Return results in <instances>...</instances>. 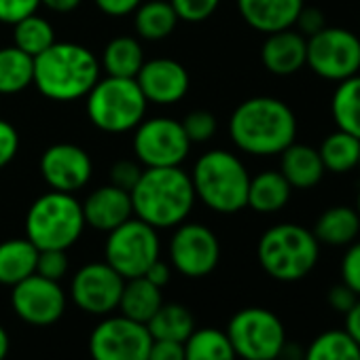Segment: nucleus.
I'll return each mask as SVG.
<instances>
[{
	"label": "nucleus",
	"mask_w": 360,
	"mask_h": 360,
	"mask_svg": "<svg viewBox=\"0 0 360 360\" xmlns=\"http://www.w3.org/2000/svg\"><path fill=\"white\" fill-rule=\"evenodd\" d=\"M146 360H185V345L180 341L153 339Z\"/></svg>",
	"instance_id": "43"
},
{
	"label": "nucleus",
	"mask_w": 360,
	"mask_h": 360,
	"mask_svg": "<svg viewBox=\"0 0 360 360\" xmlns=\"http://www.w3.org/2000/svg\"><path fill=\"white\" fill-rule=\"evenodd\" d=\"M142 165L136 163V161H129V159H121L117 161L112 167H110V185L123 189V191H131L138 183V178L142 174Z\"/></svg>",
	"instance_id": "40"
},
{
	"label": "nucleus",
	"mask_w": 360,
	"mask_h": 360,
	"mask_svg": "<svg viewBox=\"0 0 360 360\" xmlns=\"http://www.w3.org/2000/svg\"><path fill=\"white\" fill-rule=\"evenodd\" d=\"M356 301H358V295H356L352 288H347L343 282L330 286L328 292H326V303H328L335 311H339V314H345Z\"/></svg>",
	"instance_id": "44"
},
{
	"label": "nucleus",
	"mask_w": 360,
	"mask_h": 360,
	"mask_svg": "<svg viewBox=\"0 0 360 360\" xmlns=\"http://www.w3.org/2000/svg\"><path fill=\"white\" fill-rule=\"evenodd\" d=\"M39 248L28 238H11L0 242V284L15 286L37 274Z\"/></svg>",
	"instance_id": "24"
},
{
	"label": "nucleus",
	"mask_w": 360,
	"mask_h": 360,
	"mask_svg": "<svg viewBox=\"0 0 360 360\" xmlns=\"http://www.w3.org/2000/svg\"><path fill=\"white\" fill-rule=\"evenodd\" d=\"M236 356L242 360H276L286 343V326L267 307L236 311L225 328Z\"/></svg>",
	"instance_id": "8"
},
{
	"label": "nucleus",
	"mask_w": 360,
	"mask_h": 360,
	"mask_svg": "<svg viewBox=\"0 0 360 360\" xmlns=\"http://www.w3.org/2000/svg\"><path fill=\"white\" fill-rule=\"evenodd\" d=\"M233 144L248 155H280L297 138V117L292 108L271 96H255L238 104L229 119Z\"/></svg>",
	"instance_id": "2"
},
{
	"label": "nucleus",
	"mask_w": 360,
	"mask_h": 360,
	"mask_svg": "<svg viewBox=\"0 0 360 360\" xmlns=\"http://www.w3.org/2000/svg\"><path fill=\"white\" fill-rule=\"evenodd\" d=\"M9 349H11L9 333H7V328L3 324H0V360H5L9 356Z\"/></svg>",
	"instance_id": "50"
},
{
	"label": "nucleus",
	"mask_w": 360,
	"mask_h": 360,
	"mask_svg": "<svg viewBox=\"0 0 360 360\" xmlns=\"http://www.w3.org/2000/svg\"><path fill=\"white\" fill-rule=\"evenodd\" d=\"M180 22L187 24H202L214 15L221 0H169Z\"/></svg>",
	"instance_id": "36"
},
{
	"label": "nucleus",
	"mask_w": 360,
	"mask_h": 360,
	"mask_svg": "<svg viewBox=\"0 0 360 360\" xmlns=\"http://www.w3.org/2000/svg\"><path fill=\"white\" fill-rule=\"evenodd\" d=\"M169 240L172 267L185 278H206L221 261L217 233L202 223H180Z\"/></svg>",
	"instance_id": "13"
},
{
	"label": "nucleus",
	"mask_w": 360,
	"mask_h": 360,
	"mask_svg": "<svg viewBox=\"0 0 360 360\" xmlns=\"http://www.w3.org/2000/svg\"><path fill=\"white\" fill-rule=\"evenodd\" d=\"M356 212L360 214V191H358V198H356Z\"/></svg>",
	"instance_id": "51"
},
{
	"label": "nucleus",
	"mask_w": 360,
	"mask_h": 360,
	"mask_svg": "<svg viewBox=\"0 0 360 360\" xmlns=\"http://www.w3.org/2000/svg\"><path fill=\"white\" fill-rule=\"evenodd\" d=\"M125 280L106 263L96 261L83 265L70 282L72 303L91 314V316H108L119 307L121 290Z\"/></svg>",
	"instance_id": "15"
},
{
	"label": "nucleus",
	"mask_w": 360,
	"mask_h": 360,
	"mask_svg": "<svg viewBox=\"0 0 360 360\" xmlns=\"http://www.w3.org/2000/svg\"><path fill=\"white\" fill-rule=\"evenodd\" d=\"M257 259L263 271L278 282H297L314 271L320 259V242L295 223H280L269 227L259 244Z\"/></svg>",
	"instance_id": "5"
},
{
	"label": "nucleus",
	"mask_w": 360,
	"mask_h": 360,
	"mask_svg": "<svg viewBox=\"0 0 360 360\" xmlns=\"http://www.w3.org/2000/svg\"><path fill=\"white\" fill-rule=\"evenodd\" d=\"M295 26H297V32H301L305 39H309V37L318 34L322 28H326V20H324V13L320 9L303 7L297 22H295Z\"/></svg>",
	"instance_id": "42"
},
{
	"label": "nucleus",
	"mask_w": 360,
	"mask_h": 360,
	"mask_svg": "<svg viewBox=\"0 0 360 360\" xmlns=\"http://www.w3.org/2000/svg\"><path fill=\"white\" fill-rule=\"evenodd\" d=\"M191 150L180 121L172 117L142 119L134 129V155L144 167H176L183 165Z\"/></svg>",
	"instance_id": "11"
},
{
	"label": "nucleus",
	"mask_w": 360,
	"mask_h": 360,
	"mask_svg": "<svg viewBox=\"0 0 360 360\" xmlns=\"http://www.w3.org/2000/svg\"><path fill=\"white\" fill-rule=\"evenodd\" d=\"M100 79V60L79 43H53L34 58L37 89L53 102L85 98Z\"/></svg>",
	"instance_id": "3"
},
{
	"label": "nucleus",
	"mask_w": 360,
	"mask_h": 360,
	"mask_svg": "<svg viewBox=\"0 0 360 360\" xmlns=\"http://www.w3.org/2000/svg\"><path fill=\"white\" fill-rule=\"evenodd\" d=\"M94 3L104 15L125 18V15H131L140 7L142 0H94Z\"/></svg>",
	"instance_id": "45"
},
{
	"label": "nucleus",
	"mask_w": 360,
	"mask_h": 360,
	"mask_svg": "<svg viewBox=\"0 0 360 360\" xmlns=\"http://www.w3.org/2000/svg\"><path fill=\"white\" fill-rule=\"evenodd\" d=\"M183 125L187 138L191 140V144H204L208 140L214 138L217 129H219V123H217V117L210 112V110H191L185 115V119L180 121Z\"/></svg>",
	"instance_id": "35"
},
{
	"label": "nucleus",
	"mask_w": 360,
	"mask_h": 360,
	"mask_svg": "<svg viewBox=\"0 0 360 360\" xmlns=\"http://www.w3.org/2000/svg\"><path fill=\"white\" fill-rule=\"evenodd\" d=\"M37 274L60 282L68 274V255L66 250H39L37 259Z\"/></svg>",
	"instance_id": "37"
},
{
	"label": "nucleus",
	"mask_w": 360,
	"mask_h": 360,
	"mask_svg": "<svg viewBox=\"0 0 360 360\" xmlns=\"http://www.w3.org/2000/svg\"><path fill=\"white\" fill-rule=\"evenodd\" d=\"M303 7L305 0H238L242 20L263 34L295 28Z\"/></svg>",
	"instance_id": "20"
},
{
	"label": "nucleus",
	"mask_w": 360,
	"mask_h": 360,
	"mask_svg": "<svg viewBox=\"0 0 360 360\" xmlns=\"http://www.w3.org/2000/svg\"><path fill=\"white\" fill-rule=\"evenodd\" d=\"M89 121L106 134H125L138 127L146 115V98L136 79L104 77L85 96Z\"/></svg>",
	"instance_id": "7"
},
{
	"label": "nucleus",
	"mask_w": 360,
	"mask_h": 360,
	"mask_svg": "<svg viewBox=\"0 0 360 360\" xmlns=\"http://www.w3.org/2000/svg\"><path fill=\"white\" fill-rule=\"evenodd\" d=\"M134 217L159 229L185 223L198 202L191 176L180 167H144L129 191Z\"/></svg>",
	"instance_id": "1"
},
{
	"label": "nucleus",
	"mask_w": 360,
	"mask_h": 360,
	"mask_svg": "<svg viewBox=\"0 0 360 360\" xmlns=\"http://www.w3.org/2000/svg\"><path fill=\"white\" fill-rule=\"evenodd\" d=\"M41 0H0V24L15 26L28 15H34Z\"/></svg>",
	"instance_id": "39"
},
{
	"label": "nucleus",
	"mask_w": 360,
	"mask_h": 360,
	"mask_svg": "<svg viewBox=\"0 0 360 360\" xmlns=\"http://www.w3.org/2000/svg\"><path fill=\"white\" fill-rule=\"evenodd\" d=\"M185 345V360H238L225 330L214 326L195 328Z\"/></svg>",
	"instance_id": "32"
},
{
	"label": "nucleus",
	"mask_w": 360,
	"mask_h": 360,
	"mask_svg": "<svg viewBox=\"0 0 360 360\" xmlns=\"http://www.w3.org/2000/svg\"><path fill=\"white\" fill-rule=\"evenodd\" d=\"M136 83L144 94L146 102L155 104H176L189 91V72L187 68L169 58H155L142 64L136 75Z\"/></svg>",
	"instance_id": "17"
},
{
	"label": "nucleus",
	"mask_w": 360,
	"mask_h": 360,
	"mask_svg": "<svg viewBox=\"0 0 360 360\" xmlns=\"http://www.w3.org/2000/svg\"><path fill=\"white\" fill-rule=\"evenodd\" d=\"M81 3H83V0H41L43 7H47L49 11H56V13H70Z\"/></svg>",
	"instance_id": "48"
},
{
	"label": "nucleus",
	"mask_w": 360,
	"mask_h": 360,
	"mask_svg": "<svg viewBox=\"0 0 360 360\" xmlns=\"http://www.w3.org/2000/svg\"><path fill=\"white\" fill-rule=\"evenodd\" d=\"M146 328L153 339L180 341L185 343L195 330V318L189 307L180 303H161L155 316L146 322Z\"/></svg>",
	"instance_id": "27"
},
{
	"label": "nucleus",
	"mask_w": 360,
	"mask_h": 360,
	"mask_svg": "<svg viewBox=\"0 0 360 360\" xmlns=\"http://www.w3.org/2000/svg\"><path fill=\"white\" fill-rule=\"evenodd\" d=\"M318 153H320V159H322L326 172L345 174V172L358 167L360 138H356L343 129H335L322 140Z\"/></svg>",
	"instance_id": "31"
},
{
	"label": "nucleus",
	"mask_w": 360,
	"mask_h": 360,
	"mask_svg": "<svg viewBox=\"0 0 360 360\" xmlns=\"http://www.w3.org/2000/svg\"><path fill=\"white\" fill-rule=\"evenodd\" d=\"M311 233L324 246H347L360 233V214L349 206H330L318 217Z\"/></svg>",
	"instance_id": "23"
},
{
	"label": "nucleus",
	"mask_w": 360,
	"mask_h": 360,
	"mask_svg": "<svg viewBox=\"0 0 360 360\" xmlns=\"http://www.w3.org/2000/svg\"><path fill=\"white\" fill-rule=\"evenodd\" d=\"M261 62L276 77L297 75L307 64V39L295 28L271 32L261 47Z\"/></svg>",
	"instance_id": "19"
},
{
	"label": "nucleus",
	"mask_w": 360,
	"mask_h": 360,
	"mask_svg": "<svg viewBox=\"0 0 360 360\" xmlns=\"http://www.w3.org/2000/svg\"><path fill=\"white\" fill-rule=\"evenodd\" d=\"M330 115L337 129L360 138V72L337 83L330 98Z\"/></svg>",
	"instance_id": "28"
},
{
	"label": "nucleus",
	"mask_w": 360,
	"mask_h": 360,
	"mask_svg": "<svg viewBox=\"0 0 360 360\" xmlns=\"http://www.w3.org/2000/svg\"><path fill=\"white\" fill-rule=\"evenodd\" d=\"M303 360H360V345L343 328H328L311 339Z\"/></svg>",
	"instance_id": "33"
},
{
	"label": "nucleus",
	"mask_w": 360,
	"mask_h": 360,
	"mask_svg": "<svg viewBox=\"0 0 360 360\" xmlns=\"http://www.w3.org/2000/svg\"><path fill=\"white\" fill-rule=\"evenodd\" d=\"M161 242L157 229L131 217L112 231L104 244V261L123 278H140L159 259Z\"/></svg>",
	"instance_id": "9"
},
{
	"label": "nucleus",
	"mask_w": 360,
	"mask_h": 360,
	"mask_svg": "<svg viewBox=\"0 0 360 360\" xmlns=\"http://www.w3.org/2000/svg\"><path fill=\"white\" fill-rule=\"evenodd\" d=\"M66 292L56 280L39 274L11 286V307L20 320L32 326H51L66 311Z\"/></svg>",
	"instance_id": "14"
},
{
	"label": "nucleus",
	"mask_w": 360,
	"mask_h": 360,
	"mask_svg": "<svg viewBox=\"0 0 360 360\" xmlns=\"http://www.w3.org/2000/svg\"><path fill=\"white\" fill-rule=\"evenodd\" d=\"M290 193L292 187L280 169H265L257 176H250L246 208H252L259 214H274L286 208Z\"/></svg>",
	"instance_id": "22"
},
{
	"label": "nucleus",
	"mask_w": 360,
	"mask_h": 360,
	"mask_svg": "<svg viewBox=\"0 0 360 360\" xmlns=\"http://www.w3.org/2000/svg\"><path fill=\"white\" fill-rule=\"evenodd\" d=\"M56 43V30L49 20L41 15H28L13 26V45L24 53L37 58Z\"/></svg>",
	"instance_id": "34"
},
{
	"label": "nucleus",
	"mask_w": 360,
	"mask_h": 360,
	"mask_svg": "<svg viewBox=\"0 0 360 360\" xmlns=\"http://www.w3.org/2000/svg\"><path fill=\"white\" fill-rule=\"evenodd\" d=\"M324 81H345L360 72V37L339 26H326L307 39V64Z\"/></svg>",
	"instance_id": "10"
},
{
	"label": "nucleus",
	"mask_w": 360,
	"mask_h": 360,
	"mask_svg": "<svg viewBox=\"0 0 360 360\" xmlns=\"http://www.w3.org/2000/svg\"><path fill=\"white\" fill-rule=\"evenodd\" d=\"M142 64H144V51L140 41L134 37H115L104 47L102 66L108 77L136 79Z\"/></svg>",
	"instance_id": "30"
},
{
	"label": "nucleus",
	"mask_w": 360,
	"mask_h": 360,
	"mask_svg": "<svg viewBox=\"0 0 360 360\" xmlns=\"http://www.w3.org/2000/svg\"><path fill=\"white\" fill-rule=\"evenodd\" d=\"M150 343L146 324L108 314L89 335V356L91 360H146Z\"/></svg>",
	"instance_id": "12"
},
{
	"label": "nucleus",
	"mask_w": 360,
	"mask_h": 360,
	"mask_svg": "<svg viewBox=\"0 0 360 360\" xmlns=\"http://www.w3.org/2000/svg\"><path fill=\"white\" fill-rule=\"evenodd\" d=\"M131 15L136 32L144 41L167 39L180 22L169 0H146V3H140Z\"/></svg>",
	"instance_id": "26"
},
{
	"label": "nucleus",
	"mask_w": 360,
	"mask_h": 360,
	"mask_svg": "<svg viewBox=\"0 0 360 360\" xmlns=\"http://www.w3.org/2000/svg\"><path fill=\"white\" fill-rule=\"evenodd\" d=\"M280 172L292 189H311L326 174L318 148L301 142H292L280 153Z\"/></svg>",
	"instance_id": "21"
},
{
	"label": "nucleus",
	"mask_w": 360,
	"mask_h": 360,
	"mask_svg": "<svg viewBox=\"0 0 360 360\" xmlns=\"http://www.w3.org/2000/svg\"><path fill=\"white\" fill-rule=\"evenodd\" d=\"M358 167H360V157H358Z\"/></svg>",
	"instance_id": "52"
},
{
	"label": "nucleus",
	"mask_w": 360,
	"mask_h": 360,
	"mask_svg": "<svg viewBox=\"0 0 360 360\" xmlns=\"http://www.w3.org/2000/svg\"><path fill=\"white\" fill-rule=\"evenodd\" d=\"M276 360H278V358H276Z\"/></svg>",
	"instance_id": "53"
},
{
	"label": "nucleus",
	"mask_w": 360,
	"mask_h": 360,
	"mask_svg": "<svg viewBox=\"0 0 360 360\" xmlns=\"http://www.w3.org/2000/svg\"><path fill=\"white\" fill-rule=\"evenodd\" d=\"M144 278H146V280H150L155 286L163 288V286L169 282V278H172V269H169V265H167V263H163L161 259H157V261L146 269Z\"/></svg>",
	"instance_id": "47"
},
{
	"label": "nucleus",
	"mask_w": 360,
	"mask_h": 360,
	"mask_svg": "<svg viewBox=\"0 0 360 360\" xmlns=\"http://www.w3.org/2000/svg\"><path fill=\"white\" fill-rule=\"evenodd\" d=\"M41 174L49 189L77 193L91 180L94 163L89 153L79 144L56 142L41 155Z\"/></svg>",
	"instance_id": "16"
},
{
	"label": "nucleus",
	"mask_w": 360,
	"mask_h": 360,
	"mask_svg": "<svg viewBox=\"0 0 360 360\" xmlns=\"http://www.w3.org/2000/svg\"><path fill=\"white\" fill-rule=\"evenodd\" d=\"M339 274H341V282L360 297V242L354 240L352 244H347V250L341 259Z\"/></svg>",
	"instance_id": "38"
},
{
	"label": "nucleus",
	"mask_w": 360,
	"mask_h": 360,
	"mask_svg": "<svg viewBox=\"0 0 360 360\" xmlns=\"http://www.w3.org/2000/svg\"><path fill=\"white\" fill-rule=\"evenodd\" d=\"M81 206H83L85 225L104 233L112 231L115 227H119L121 223L134 217L129 193L115 185H104L94 189Z\"/></svg>",
	"instance_id": "18"
},
{
	"label": "nucleus",
	"mask_w": 360,
	"mask_h": 360,
	"mask_svg": "<svg viewBox=\"0 0 360 360\" xmlns=\"http://www.w3.org/2000/svg\"><path fill=\"white\" fill-rule=\"evenodd\" d=\"M343 316H345L343 330L360 345V297H358V301H356Z\"/></svg>",
	"instance_id": "46"
},
{
	"label": "nucleus",
	"mask_w": 360,
	"mask_h": 360,
	"mask_svg": "<svg viewBox=\"0 0 360 360\" xmlns=\"http://www.w3.org/2000/svg\"><path fill=\"white\" fill-rule=\"evenodd\" d=\"M189 176L195 198L212 212L236 214L246 208L250 174L242 159L231 150L212 148L204 153Z\"/></svg>",
	"instance_id": "4"
},
{
	"label": "nucleus",
	"mask_w": 360,
	"mask_h": 360,
	"mask_svg": "<svg viewBox=\"0 0 360 360\" xmlns=\"http://www.w3.org/2000/svg\"><path fill=\"white\" fill-rule=\"evenodd\" d=\"M34 81V58L15 45L0 49V94L15 96Z\"/></svg>",
	"instance_id": "29"
},
{
	"label": "nucleus",
	"mask_w": 360,
	"mask_h": 360,
	"mask_svg": "<svg viewBox=\"0 0 360 360\" xmlns=\"http://www.w3.org/2000/svg\"><path fill=\"white\" fill-rule=\"evenodd\" d=\"M20 150V134L13 123L0 119V169L7 167Z\"/></svg>",
	"instance_id": "41"
},
{
	"label": "nucleus",
	"mask_w": 360,
	"mask_h": 360,
	"mask_svg": "<svg viewBox=\"0 0 360 360\" xmlns=\"http://www.w3.org/2000/svg\"><path fill=\"white\" fill-rule=\"evenodd\" d=\"M85 227L81 202L64 191L43 193L26 214V238L39 250H68L79 242Z\"/></svg>",
	"instance_id": "6"
},
{
	"label": "nucleus",
	"mask_w": 360,
	"mask_h": 360,
	"mask_svg": "<svg viewBox=\"0 0 360 360\" xmlns=\"http://www.w3.org/2000/svg\"><path fill=\"white\" fill-rule=\"evenodd\" d=\"M161 303H163L161 288L155 286L144 276H140V278L125 280L117 309L121 311V316L146 324L155 316V311L161 307Z\"/></svg>",
	"instance_id": "25"
},
{
	"label": "nucleus",
	"mask_w": 360,
	"mask_h": 360,
	"mask_svg": "<svg viewBox=\"0 0 360 360\" xmlns=\"http://www.w3.org/2000/svg\"><path fill=\"white\" fill-rule=\"evenodd\" d=\"M303 354H305V347H303V345H299V343L286 339V343H284V347H282L278 360H303Z\"/></svg>",
	"instance_id": "49"
}]
</instances>
